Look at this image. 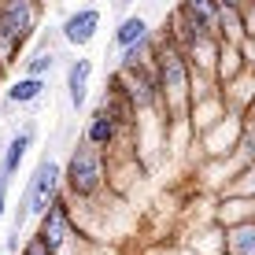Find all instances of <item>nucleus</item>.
<instances>
[{
  "mask_svg": "<svg viewBox=\"0 0 255 255\" xmlns=\"http://www.w3.org/2000/svg\"><path fill=\"white\" fill-rule=\"evenodd\" d=\"M152 67H155V82H159V104L166 108V119H185L189 108H192V63L185 56V48L163 33L155 37V48H152Z\"/></svg>",
  "mask_w": 255,
  "mask_h": 255,
  "instance_id": "f257e3e1",
  "label": "nucleus"
},
{
  "mask_svg": "<svg viewBox=\"0 0 255 255\" xmlns=\"http://www.w3.org/2000/svg\"><path fill=\"white\" fill-rule=\"evenodd\" d=\"M108 189V152L93 148L89 140H78L63 163V192L74 204H89Z\"/></svg>",
  "mask_w": 255,
  "mask_h": 255,
  "instance_id": "f03ea898",
  "label": "nucleus"
},
{
  "mask_svg": "<svg viewBox=\"0 0 255 255\" xmlns=\"http://www.w3.org/2000/svg\"><path fill=\"white\" fill-rule=\"evenodd\" d=\"M33 233L48 244L52 255H96V252H100L96 241L78 226L74 207H70L67 196H59L56 204L37 218V230H33Z\"/></svg>",
  "mask_w": 255,
  "mask_h": 255,
  "instance_id": "7ed1b4c3",
  "label": "nucleus"
},
{
  "mask_svg": "<svg viewBox=\"0 0 255 255\" xmlns=\"http://www.w3.org/2000/svg\"><path fill=\"white\" fill-rule=\"evenodd\" d=\"M45 19V0H0V59L7 67L37 37Z\"/></svg>",
  "mask_w": 255,
  "mask_h": 255,
  "instance_id": "20e7f679",
  "label": "nucleus"
},
{
  "mask_svg": "<svg viewBox=\"0 0 255 255\" xmlns=\"http://www.w3.org/2000/svg\"><path fill=\"white\" fill-rule=\"evenodd\" d=\"M59 196H63V163L52 159V155L45 152L37 159V166H33V174L26 178V189H22L19 200L26 204L30 218H41Z\"/></svg>",
  "mask_w": 255,
  "mask_h": 255,
  "instance_id": "39448f33",
  "label": "nucleus"
},
{
  "mask_svg": "<svg viewBox=\"0 0 255 255\" xmlns=\"http://www.w3.org/2000/svg\"><path fill=\"white\" fill-rule=\"evenodd\" d=\"M108 85H115V89H122V96H126L129 104H133V111H148L159 104V82H155V67L152 59L148 63H137V67H115L108 78Z\"/></svg>",
  "mask_w": 255,
  "mask_h": 255,
  "instance_id": "423d86ee",
  "label": "nucleus"
},
{
  "mask_svg": "<svg viewBox=\"0 0 255 255\" xmlns=\"http://www.w3.org/2000/svg\"><path fill=\"white\" fill-rule=\"evenodd\" d=\"M100 22H104V11L96 4H85V7L70 11L67 19L59 22V33H63V41L70 48H85V45H93V41H96Z\"/></svg>",
  "mask_w": 255,
  "mask_h": 255,
  "instance_id": "0eeeda50",
  "label": "nucleus"
},
{
  "mask_svg": "<svg viewBox=\"0 0 255 255\" xmlns=\"http://www.w3.org/2000/svg\"><path fill=\"white\" fill-rule=\"evenodd\" d=\"M33 140H37V122H33V119L22 122V126L4 140V148H0V181L11 185V178L19 174V166L26 159V152L33 148Z\"/></svg>",
  "mask_w": 255,
  "mask_h": 255,
  "instance_id": "6e6552de",
  "label": "nucleus"
},
{
  "mask_svg": "<svg viewBox=\"0 0 255 255\" xmlns=\"http://www.w3.org/2000/svg\"><path fill=\"white\" fill-rule=\"evenodd\" d=\"M122 122L119 115H111V108H104V104H96L93 108V115L85 119V140H89L93 148H100V152H111V148L119 144V137H122Z\"/></svg>",
  "mask_w": 255,
  "mask_h": 255,
  "instance_id": "1a4fd4ad",
  "label": "nucleus"
},
{
  "mask_svg": "<svg viewBox=\"0 0 255 255\" xmlns=\"http://www.w3.org/2000/svg\"><path fill=\"white\" fill-rule=\"evenodd\" d=\"M89 82H93V59L78 56L67 63V104L74 111H85L89 104Z\"/></svg>",
  "mask_w": 255,
  "mask_h": 255,
  "instance_id": "9d476101",
  "label": "nucleus"
},
{
  "mask_svg": "<svg viewBox=\"0 0 255 255\" xmlns=\"http://www.w3.org/2000/svg\"><path fill=\"white\" fill-rule=\"evenodd\" d=\"M45 93H48V78L19 74L15 82H7V89H4V104H7V108H26V104H37Z\"/></svg>",
  "mask_w": 255,
  "mask_h": 255,
  "instance_id": "9b49d317",
  "label": "nucleus"
},
{
  "mask_svg": "<svg viewBox=\"0 0 255 255\" xmlns=\"http://www.w3.org/2000/svg\"><path fill=\"white\" fill-rule=\"evenodd\" d=\"M222 255H255V218H244V222L226 226Z\"/></svg>",
  "mask_w": 255,
  "mask_h": 255,
  "instance_id": "f8f14e48",
  "label": "nucleus"
},
{
  "mask_svg": "<svg viewBox=\"0 0 255 255\" xmlns=\"http://www.w3.org/2000/svg\"><path fill=\"white\" fill-rule=\"evenodd\" d=\"M152 37V26H148V19L144 15H126V19L119 22V30H115V48L122 52V48H129V45H140V41H148Z\"/></svg>",
  "mask_w": 255,
  "mask_h": 255,
  "instance_id": "ddd939ff",
  "label": "nucleus"
},
{
  "mask_svg": "<svg viewBox=\"0 0 255 255\" xmlns=\"http://www.w3.org/2000/svg\"><path fill=\"white\" fill-rule=\"evenodd\" d=\"M59 63V48H33L30 56L22 59V74H30V78H52V70H56Z\"/></svg>",
  "mask_w": 255,
  "mask_h": 255,
  "instance_id": "4468645a",
  "label": "nucleus"
},
{
  "mask_svg": "<svg viewBox=\"0 0 255 255\" xmlns=\"http://www.w3.org/2000/svg\"><path fill=\"white\" fill-rule=\"evenodd\" d=\"M178 11H185L196 22H204L207 30H215V22H218V0H178ZM215 37H218V33H215Z\"/></svg>",
  "mask_w": 255,
  "mask_h": 255,
  "instance_id": "2eb2a0df",
  "label": "nucleus"
},
{
  "mask_svg": "<svg viewBox=\"0 0 255 255\" xmlns=\"http://www.w3.org/2000/svg\"><path fill=\"white\" fill-rule=\"evenodd\" d=\"M152 48H155V37H148V41H140V45H129V48H122L119 52V67L126 70V67H137V63H148L152 59Z\"/></svg>",
  "mask_w": 255,
  "mask_h": 255,
  "instance_id": "dca6fc26",
  "label": "nucleus"
},
{
  "mask_svg": "<svg viewBox=\"0 0 255 255\" xmlns=\"http://www.w3.org/2000/svg\"><path fill=\"white\" fill-rule=\"evenodd\" d=\"M230 196H252V200H255V155H252V159L241 166V174L233 178Z\"/></svg>",
  "mask_w": 255,
  "mask_h": 255,
  "instance_id": "f3484780",
  "label": "nucleus"
},
{
  "mask_svg": "<svg viewBox=\"0 0 255 255\" xmlns=\"http://www.w3.org/2000/svg\"><path fill=\"white\" fill-rule=\"evenodd\" d=\"M241 22H244V41H255V0L241 7Z\"/></svg>",
  "mask_w": 255,
  "mask_h": 255,
  "instance_id": "a211bd4d",
  "label": "nucleus"
},
{
  "mask_svg": "<svg viewBox=\"0 0 255 255\" xmlns=\"http://www.w3.org/2000/svg\"><path fill=\"white\" fill-rule=\"evenodd\" d=\"M19 255H52V252H48V244L41 241L37 233H30V237L22 241V252H19Z\"/></svg>",
  "mask_w": 255,
  "mask_h": 255,
  "instance_id": "6ab92c4d",
  "label": "nucleus"
},
{
  "mask_svg": "<svg viewBox=\"0 0 255 255\" xmlns=\"http://www.w3.org/2000/svg\"><path fill=\"white\" fill-rule=\"evenodd\" d=\"M7 189H11V185H7V181H0V218L7 215Z\"/></svg>",
  "mask_w": 255,
  "mask_h": 255,
  "instance_id": "aec40b11",
  "label": "nucleus"
},
{
  "mask_svg": "<svg viewBox=\"0 0 255 255\" xmlns=\"http://www.w3.org/2000/svg\"><path fill=\"white\" fill-rule=\"evenodd\" d=\"M248 140L255 144V100H252V108H248Z\"/></svg>",
  "mask_w": 255,
  "mask_h": 255,
  "instance_id": "412c9836",
  "label": "nucleus"
},
{
  "mask_svg": "<svg viewBox=\"0 0 255 255\" xmlns=\"http://www.w3.org/2000/svg\"><path fill=\"white\" fill-rule=\"evenodd\" d=\"M4 89H7V63L0 59V93H4Z\"/></svg>",
  "mask_w": 255,
  "mask_h": 255,
  "instance_id": "4be33fe9",
  "label": "nucleus"
},
{
  "mask_svg": "<svg viewBox=\"0 0 255 255\" xmlns=\"http://www.w3.org/2000/svg\"><path fill=\"white\" fill-rule=\"evenodd\" d=\"M218 4H233V7H244L248 0H218Z\"/></svg>",
  "mask_w": 255,
  "mask_h": 255,
  "instance_id": "5701e85b",
  "label": "nucleus"
},
{
  "mask_svg": "<svg viewBox=\"0 0 255 255\" xmlns=\"http://www.w3.org/2000/svg\"><path fill=\"white\" fill-rule=\"evenodd\" d=\"M119 4H133V0H119Z\"/></svg>",
  "mask_w": 255,
  "mask_h": 255,
  "instance_id": "b1692460",
  "label": "nucleus"
}]
</instances>
